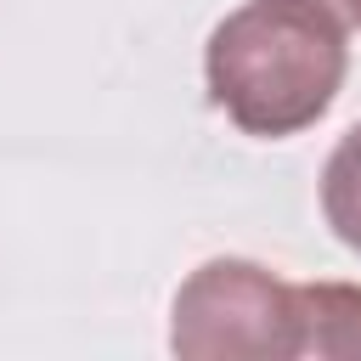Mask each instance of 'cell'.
<instances>
[{
	"mask_svg": "<svg viewBox=\"0 0 361 361\" xmlns=\"http://www.w3.org/2000/svg\"><path fill=\"white\" fill-rule=\"evenodd\" d=\"M169 350L180 361H288L299 355V299L254 259H209L175 293Z\"/></svg>",
	"mask_w": 361,
	"mask_h": 361,
	"instance_id": "cell-2",
	"label": "cell"
},
{
	"mask_svg": "<svg viewBox=\"0 0 361 361\" xmlns=\"http://www.w3.org/2000/svg\"><path fill=\"white\" fill-rule=\"evenodd\" d=\"M299 299V355H361V288L305 282Z\"/></svg>",
	"mask_w": 361,
	"mask_h": 361,
	"instance_id": "cell-3",
	"label": "cell"
},
{
	"mask_svg": "<svg viewBox=\"0 0 361 361\" xmlns=\"http://www.w3.org/2000/svg\"><path fill=\"white\" fill-rule=\"evenodd\" d=\"M305 6H316V11H327L338 28H361V0H305Z\"/></svg>",
	"mask_w": 361,
	"mask_h": 361,
	"instance_id": "cell-5",
	"label": "cell"
},
{
	"mask_svg": "<svg viewBox=\"0 0 361 361\" xmlns=\"http://www.w3.org/2000/svg\"><path fill=\"white\" fill-rule=\"evenodd\" d=\"M322 214L344 248L361 254V124H350L322 169Z\"/></svg>",
	"mask_w": 361,
	"mask_h": 361,
	"instance_id": "cell-4",
	"label": "cell"
},
{
	"mask_svg": "<svg viewBox=\"0 0 361 361\" xmlns=\"http://www.w3.org/2000/svg\"><path fill=\"white\" fill-rule=\"evenodd\" d=\"M350 68L344 28L305 0H248L203 45L209 102L259 141L310 130Z\"/></svg>",
	"mask_w": 361,
	"mask_h": 361,
	"instance_id": "cell-1",
	"label": "cell"
}]
</instances>
